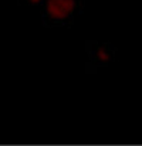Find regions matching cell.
<instances>
[{"instance_id": "3957f363", "label": "cell", "mask_w": 142, "mask_h": 146, "mask_svg": "<svg viewBox=\"0 0 142 146\" xmlns=\"http://www.w3.org/2000/svg\"><path fill=\"white\" fill-rule=\"evenodd\" d=\"M43 0H17L19 6H26V7H40Z\"/></svg>"}, {"instance_id": "6da1fadb", "label": "cell", "mask_w": 142, "mask_h": 146, "mask_svg": "<svg viewBox=\"0 0 142 146\" xmlns=\"http://www.w3.org/2000/svg\"><path fill=\"white\" fill-rule=\"evenodd\" d=\"M85 0H43L40 6L41 23L47 29L71 27L83 14Z\"/></svg>"}, {"instance_id": "7a4b0ae2", "label": "cell", "mask_w": 142, "mask_h": 146, "mask_svg": "<svg viewBox=\"0 0 142 146\" xmlns=\"http://www.w3.org/2000/svg\"><path fill=\"white\" fill-rule=\"evenodd\" d=\"M87 51V72H97L99 68H105L115 62L117 47L111 43H99L97 40H88L85 43Z\"/></svg>"}]
</instances>
